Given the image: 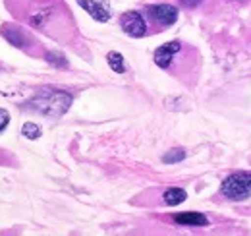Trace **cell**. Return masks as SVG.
<instances>
[{"label": "cell", "instance_id": "6da1fadb", "mask_svg": "<svg viewBox=\"0 0 251 236\" xmlns=\"http://www.w3.org/2000/svg\"><path fill=\"white\" fill-rule=\"evenodd\" d=\"M4 4L16 20L56 43L72 45L77 37L75 20L64 0H4Z\"/></svg>", "mask_w": 251, "mask_h": 236}, {"label": "cell", "instance_id": "7a4b0ae2", "mask_svg": "<svg viewBox=\"0 0 251 236\" xmlns=\"http://www.w3.org/2000/svg\"><path fill=\"white\" fill-rule=\"evenodd\" d=\"M153 60L158 68L166 70L170 76L178 78L186 86H193L199 78V70H201L199 51L184 41H168L160 45L153 55Z\"/></svg>", "mask_w": 251, "mask_h": 236}, {"label": "cell", "instance_id": "3957f363", "mask_svg": "<svg viewBox=\"0 0 251 236\" xmlns=\"http://www.w3.org/2000/svg\"><path fill=\"white\" fill-rule=\"evenodd\" d=\"M0 35H2L10 45H14L16 49L24 51V53L29 55V57H35V59H37V57H47L45 47H43L25 28H22V26L4 24V26L0 28Z\"/></svg>", "mask_w": 251, "mask_h": 236}, {"label": "cell", "instance_id": "277c9868", "mask_svg": "<svg viewBox=\"0 0 251 236\" xmlns=\"http://www.w3.org/2000/svg\"><path fill=\"white\" fill-rule=\"evenodd\" d=\"M145 20H147V26H149V33H158V31H164L168 28H172L176 22H178V8L172 6V4H166V2H158V4H149L143 12Z\"/></svg>", "mask_w": 251, "mask_h": 236}, {"label": "cell", "instance_id": "5b68a950", "mask_svg": "<svg viewBox=\"0 0 251 236\" xmlns=\"http://www.w3.org/2000/svg\"><path fill=\"white\" fill-rule=\"evenodd\" d=\"M222 198L228 202H244L251 198V173L250 171H238L222 180L220 186Z\"/></svg>", "mask_w": 251, "mask_h": 236}, {"label": "cell", "instance_id": "8992f818", "mask_svg": "<svg viewBox=\"0 0 251 236\" xmlns=\"http://www.w3.org/2000/svg\"><path fill=\"white\" fill-rule=\"evenodd\" d=\"M49 99H45V93L35 101L37 105L31 107L33 111L37 113H43L47 117H60L68 111L70 103H72V97L66 95V93H60V91H47Z\"/></svg>", "mask_w": 251, "mask_h": 236}, {"label": "cell", "instance_id": "52a82bcc", "mask_svg": "<svg viewBox=\"0 0 251 236\" xmlns=\"http://www.w3.org/2000/svg\"><path fill=\"white\" fill-rule=\"evenodd\" d=\"M120 28L124 31L126 35L129 37H145L149 35V26H147V20L143 16V12H137V10H127L120 16Z\"/></svg>", "mask_w": 251, "mask_h": 236}, {"label": "cell", "instance_id": "ba28073f", "mask_svg": "<svg viewBox=\"0 0 251 236\" xmlns=\"http://www.w3.org/2000/svg\"><path fill=\"white\" fill-rule=\"evenodd\" d=\"M77 4L97 22L104 24L110 20L112 10H110V2L108 0H77Z\"/></svg>", "mask_w": 251, "mask_h": 236}, {"label": "cell", "instance_id": "9c48e42d", "mask_svg": "<svg viewBox=\"0 0 251 236\" xmlns=\"http://www.w3.org/2000/svg\"><path fill=\"white\" fill-rule=\"evenodd\" d=\"M174 221L178 225H186V227H207L209 225V219L203 213H193V211L174 215Z\"/></svg>", "mask_w": 251, "mask_h": 236}, {"label": "cell", "instance_id": "30bf717a", "mask_svg": "<svg viewBox=\"0 0 251 236\" xmlns=\"http://www.w3.org/2000/svg\"><path fill=\"white\" fill-rule=\"evenodd\" d=\"M186 198H188V194L182 188H166L162 192V202L166 206H178V204L186 202Z\"/></svg>", "mask_w": 251, "mask_h": 236}, {"label": "cell", "instance_id": "8fae6325", "mask_svg": "<svg viewBox=\"0 0 251 236\" xmlns=\"http://www.w3.org/2000/svg\"><path fill=\"white\" fill-rule=\"evenodd\" d=\"M106 62H108L110 70H114L116 74H124V72H126L124 57H122L120 53H108V57H106Z\"/></svg>", "mask_w": 251, "mask_h": 236}, {"label": "cell", "instance_id": "7c38bea8", "mask_svg": "<svg viewBox=\"0 0 251 236\" xmlns=\"http://www.w3.org/2000/svg\"><path fill=\"white\" fill-rule=\"evenodd\" d=\"M207 4H211L213 8H224V6H248L251 0H203Z\"/></svg>", "mask_w": 251, "mask_h": 236}, {"label": "cell", "instance_id": "4fadbf2b", "mask_svg": "<svg viewBox=\"0 0 251 236\" xmlns=\"http://www.w3.org/2000/svg\"><path fill=\"white\" fill-rule=\"evenodd\" d=\"M22 134L27 138V140H37L41 136V128L35 124V122H25L22 126Z\"/></svg>", "mask_w": 251, "mask_h": 236}, {"label": "cell", "instance_id": "5bb4252c", "mask_svg": "<svg viewBox=\"0 0 251 236\" xmlns=\"http://www.w3.org/2000/svg\"><path fill=\"white\" fill-rule=\"evenodd\" d=\"M186 157V153L182 151V149H172L170 153H166L164 157H162V161L164 163H178V161H182Z\"/></svg>", "mask_w": 251, "mask_h": 236}, {"label": "cell", "instance_id": "9a60e30c", "mask_svg": "<svg viewBox=\"0 0 251 236\" xmlns=\"http://www.w3.org/2000/svg\"><path fill=\"white\" fill-rule=\"evenodd\" d=\"M8 124H10V115H8V111H6V109H0V134L8 128Z\"/></svg>", "mask_w": 251, "mask_h": 236}, {"label": "cell", "instance_id": "2e32d148", "mask_svg": "<svg viewBox=\"0 0 251 236\" xmlns=\"http://www.w3.org/2000/svg\"><path fill=\"white\" fill-rule=\"evenodd\" d=\"M180 4L184 8H197L199 4H203V0H180Z\"/></svg>", "mask_w": 251, "mask_h": 236}]
</instances>
